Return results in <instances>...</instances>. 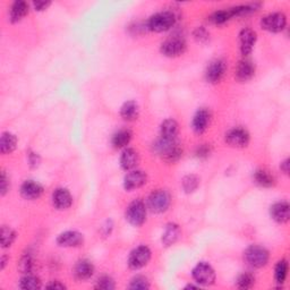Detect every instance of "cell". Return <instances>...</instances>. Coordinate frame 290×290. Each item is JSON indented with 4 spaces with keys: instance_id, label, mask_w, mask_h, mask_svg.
Segmentation results:
<instances>
[{
    "instance_id": "7402d4cb",
    "label": "cell",
    "mask_w": 290,
    "mask_h": 290,
    "mask_svg": "<svg viewBox=\"0 0 290 290\" xmlns=\"http://www.w3.org/2000/svg\"><path fill=\"white\" fill-rule=\"evenodd\" d=\"M27 14L28 4L26 2H23V0H17V2H15L12 5L11 11H9V19H11L12 23H18L21 22Z\"/></svg>"
},
{
    "instance_id": "9a60e30c",
    "label": "cell",
    "mask_w": 290,
    "mask_h": 290,
    "mask_svg": "<svg viewBox=\"0 0 290 290\" xmlns=\"http://www.w3.org/2000/svg\"><path fill=\"white\" fill-rule=\"evenodd\" d=\"M147 177L142 170H131L124 178V188L126 190H134L146 184Z\"/></svg>"
},
{
    "instance_id": "74e56055",
    "label": "cell",
    "mask_w": 290,
    "mask_h": 290,
    "mask_svg": "<svg viewBox=\"0 0 290 290\" xmlns=\"http://www.w3.org/2000/svg\"><path fill=\"white\" fill-rule=\"evenodd\" d=\"M27 160H28V165H29V167H31V168H37V167H39V165H40V162H41L40 155L36 153V152H33V151L28 152Z\"/></svg>"
},
{
    "instance_id": "484cf974",
    "label": "cell",
    "mask_w": 290,
    "mask_h": 290,
    "mask_svg": "<svg viewBox=\"0 0 290 290\" xmlns=\"http://www.w3.org/2000/svg\"><path fill=\"white\" fill-rule=\"evenodd\" d=\"M178 122L175 119H166L160 126V135L164 139L175 140L178 135Z\"/></svg>"
},
{
    "instance_id": "ac0fdd59",
    "label": "cell",
    "mask_w": 290,
    "mask_h": 290,
    "mask_svg": "<svg viewBox=\"0 0 290 290\" xmlns=\"http://www.w3.org/2000/svg\"><path fill=\"white\" fill-rule=\"evenodd\" d=\"M52 204L57 210H67L73 204V198L70 190L66 188H57L52 193Z\"/></svg>"
},
{
    "instance_id": "e0dca14e",
    "label": "cell",
    "mask_w": 290,
    "mask_h": 290,
    "mask_svg": "<svg viewBox=\"0 0 290 290\" xmlns=\"http://www.w3.org/2000/svg\"><path fill=\"white\" fill-rule=\"evenodd\" d=\"M255 71H256V68H255L253 61L248 60V59H244V60H240L237 67H236L235 77L238 82H248L254 77Z\"/></svg>"
},
{
    "instance_id": "d590c367",
    "label": "cell",
    "mask_w": 290,
    "mask_h": 290,
    "mask_svg": "<svg viewBox=\"0 0 290 290\" xmlns=\"http://www.w3.org/2000/svg\"><path fill=\"white\" fill-rule=\"evenodd\" d=\"M150 288V282L143 276H136L131 280L130 289L133 290H146Z\"/></svg>"
},
{
    "instance_id": "ee69618b",
    "label": "cell",
    "mask_w": 290,
    "mask_h": 290,
    "mask_svg": "<svg viewBox=\"0 0 290 290\" xmlns=\"http://www.w3.org/2000/svg\"><path fill=\"white\" fill-rule=\"evenodd\" d=\"M289 159H286L284 161H282L281 164H280V169H281V171L283 174H286L288 175L289 174Z\"/></svg>"
},
{
    "instance_id": "ffe728a7",
    "label": "cell",
    "mask_w": 290,
    "mask_h": 290,
    "mask_svg": "<svg viewBox=\"0 0 290 290\" xmlns=\"http://www.w3.org/2000/svg\"><path fill=\"white\" fill-rule=\"evenodd\" d=\"M43 194V187L41 184L34 180H25L21 186V195L25 200H38Z\"/></svg>"
},
{
    "instance_id": "4316f807",
    "label": "cell",
    "mask_w": 290,
    "mask_h": 290,
    "mask_svg": "<svg viewBox=\"0 0 290 290\" xmlns=\"http://www.w3.org/2000/svg\"><path fill=\"white\" fill-rule=\"evenodd\" d=\"M179 236H180V228L178 225L176 223L167 224L165 233L162 235V244L167 247L171 246V245H174L177 242Z\"/></svg>"
},
{
    "instance_id": "d6986e66",
    "label": "cell",
    "mask_w": 290,
    "mask_h": 290,
    "mask_svg": "<svg viewBox=\"0 0 290 290\" xmlns=\"http://www.w3.org/2000/svg\"><path fill=\"white\" fill-rule=\"evenodd\" d=\"M119 162L122 170H134L140 162L139 153H137L134 149H132V147H126V149H124V151L121 152Z\"/></svg>"
},
{
    "instance_id": "f35d334b",
    "label": "cell",
    "mask_w": 290,
    "mask_h": 290,
    "mask_svg": "<svg viewBox=\"0 0 290 290\" xmlns=\"http://www.w3.org/2000/svg\"><path fill=\"white\" fill-rule=\"evenodd\" d=\"M9 190V178L7 177L6 173L3 171L2 173V183H0V194L2 196H5Z\"/></svg>"
},
{
    "instance_id": "f1b7e54d",
    "label": "cell",
    "mask_w": 290,
    "mask_h": 290,
    "mask_svg": "<svg viewBox=\"0 0 290 290\" xmlns=\"http://www.w3.org/2000/svg\"><path fill=\"white\" fill-rule=\"evenodd\" d=\"M233 17H234V14H233L232 8L221 9V11H217L211 15L210 21L213 24H215V25H222V24L227 23L229 19H232Z\"/></svg>"
},
{
    "instance_id": "4fadbf2b",
    "label": "cell",
    "mask_w": 290,
    "mask_h": 290,
    "mask_svg": "<svg viewBox=\"0 0 290 290\" xmlns=\"http://www.w3.org/2000/svg\"><path fill=\"white\" fill-rule=\"evenodd\" d=\"M257 36L256 32L253 31L252 28H243L239 33V43H240V52L243 56H248L253 51L256 43Z\"/></svg>"
},
{
    "instance_id": "836d02e7",
    "label": "cell",
    "mask_w": 290,
    "mask_h": 290,
    "mask_svg": "<svg viewBox=\"0 0 290 290\" xmlns=\"http://www.w3.org/2000/svg\"><path fill=\"white\" fill-rule=\"evenodd\" d=\"M34 268V261L31 255H23L18 262V270L24 274H29Z\"/></svg>"
},
{
    "instance_id": "9c48e42d",
    "label": "cell",
    "mask_w": 290,
    "mask_h": 290,
    "mask_svg": "<svg viewBox=\"0 0 290 290\" xmlns=\"http://www.w3.org/2000/svg\"><path fill=\"white\" fill-rule=\"evenodd\" d=\"M287 26V17L283 13H271L261 19V27L271 33H279Z\"/></svg>"
},
{
    "instance_id": "5bb4252c",
    "label": "cell",
    "mask_w": 290,
    "mask_h": 290,
    "mask_svg": "<svg viewBox=\"0 0 290 290\" xmlns=\"http://www.w3.org/2000/svg\"><path fill=\"white\" fill-rule=\"evenodd\" d=\"M211 111L206 108H201L193 117V121H191V127L195 133L198 134H203V133L209 128V126L211 124Z\"/></svg>"
},
{
    "instance_id": "8992f818",
    "label": "cell",
    "mask_w": 290,
    "mask_h": 290,
    "mask_svg": "<svg viewBox=\"0 0 290 290\" xmlns=\"http://www.w3.org/2000/svg\"><path fill=\"white\" fill-rule=\"evenodd\" d=\"M171 203L170 194L167 190L158 189L151 193L147 199V208L153 213H164L169 209Z\"/></svg>"
},
{
    "instance_id": "cb8c5ba5",
    "label": "cell",
    "mask_w": 290,
    "mask_h": 290,
    "mask_svg": "<svg viewBox=\"0 0 290 290\" xmlns=\"http://www.w3.org/2000/svg\"><path fill=\"white\" fill-rule=\"evenodd\" d=\"M17 146V137L9 132H5L0 137V152L3 154H9L15 151Z\"/></svg>"
},
{
    "instance_id": "8d00e7d4",
    "label": "cell",
    "mask_w": 290,
    "mask_h": 290,
    "mask_svg": "<svg viewBox=\"0 0 290 290\" xmlns=\"http://www.w3.org/2000/svg\"><path fill=\"white\" fill-rule=\"evenodd\" d=\"M115 287H116L115 281L109 276H102L101 278L98 279L95 284V288L101 290H112L115 289Z\"/></svg>"
},
{
    "instance_id": "8fae6325",
    "label": "cell",
    "mask_w": 290,
    "mask_h": 290,
    "mask_svg": "<svg viewBox=\"0 0 290 290\" xmlns=\"http://www.w3.org/2000/svg\"><path fill=\"white\" fill-rule=\"evenodd\" d=\"M225 72H227V63L223 59H215V60L211 61L210 65L206 68L205 72V78L209 83H219L222 80Z\"/></svg>"
},
{
    "instance_id": "d4e9b609",
    "label": "cell",
    "mask_w": 290,
    "mask_h": 290,
    "mask_svg": "<svg viewBox=\"0 0 290 290\" xmlns=\"http://www.w3.org/2000/svg\"><path fill=\"white\" fill-rule=\"evenodd\" d=\"M132 132L130 130H120L112 135L111 144L115 149H126L132 141Z\"/></svg>"
},
{
    "instance_id": "f6af8a7d",
    "label": "cell",
    "mask_w": 290,
    "mask_h": 290,
    "mask_svg": "<svg viewBox=\"0 0 290 290\" xmlns=\"http://www.w3.org/2000/svg\"><path fill=\"white\" fill-rule=\"evenodd\" d=\"M8 261H9V257L7 256V255H3V256L0 257V269L4 270L5 267H6V264H7Z\"/></svg>"
},
{
    "instance_id": "44dd1931",
    "label": "cell",
    "mask_w": 290,
    "mask_h": 290,
    "mask_svg": "<svg viewBox=\"0 0 290 290\" xmlns=\"http://www.w3.org/2000/svg\"><path fill=\"white\" fill-rule=\"evenodd\" d=\"M74 276L80 281H85L94 274V265L88 260H80L74 267Z\"/></svg>"
},
{
    "instance_id": "b9f144b4",
    "label": "cell",
    "mask_w": 290,
    "mask_h": 290,
    "mask_svg": "<svg viewBox=\"0 0 290 290\" xmlns=\"http://www.w3.org/2000/svg\"><path fill=\"white\" fill-rule=\"evenodd\" d=\"M51 3L50 2H44V0H39V2H34L33 3V7L36 11L38 12H42L44 9H47L49 6H50Z\"/></svg>"
},
{
    "instance_id": "7c38bea8",
    "label": "cell",
    "mask_w": 290,
    "mask_h": 290,
    "mask_svg": "<svg viewBox=\"0 0 290 290\" xmlns=\"http://www.w3.org/2000/svg\"><path fill=\"white\" fill-rule=\"evenodd\" d=\"M56 242L61 247H80L84 243V236L75 230H67L58 236Z\"/></svg>"
},
{
    "instance_id": "52a82bcc",
    "label": "cell",
    "mask_w": 290,
    "mask_h": 290,
    "mask_svg": "<svg viewBox=\"0 0 290 290\" xmlns=\"http://www.w3.org/2000/svg\"><path fill=\"white\" fill-rule=\"evenodd\" d=\"M151 256V249L145 245H141V246L132 250L127 263L132 270H140L149 264Z\"/></svg>"
},
{
    "instance_id": "ba28073f",
    "label": "cell",
    "mask_w": 290,
    "mask_h": 290,
    "mask_svg": "<svg viewBox=\"0 0 290 290\" xmlns=\"http://www.w3.org/2000/svg\"><path fill=\"white\" fill-rule=\"evenodd\" d=\"M186 48H187V44L183 38L174 37L161 43L160 51L166 57L175 58L183 55L186 51Z\"/></svg>"
},
{
    "instance_id": "277c9868",
    "label": "cell",
    "mask_w": 290,
    "mask_h": 290,
    "mask_svg": "<svg viewBox=\"0 0 290 290\" xmlns=\"http://www.w3.org/2000/svg\"><path fill=\"white\" fill-rule=\"evenodd\" d=\"M191 277L199 286L208 287L215 282L214 269L206 262H199L191 270Z\"/></svg>"
},
{
    "instance_id": "d6a6232c",
    "label": "cell",
    "mask_w": 290,
    "mask_h": 290,
    "mask_svg": "<svg viewBox=\"0 0 290 290\" xmlns=\"http://www.w3.org/2000/svg\"><path fill=\"white\" fill-rule=\"evenodd\" d=\"M0 239H2L3 248L11 247L13 243L15 242V239H16V233H15L11 227L4 225L2 228V236H0Z\"/></svg>"
},
{
    "instance_id": "5b68a950",
    "label": "cell",
    "mask_w": 290,
    "mask_h": 290,
    "mask_svg": "<svg viewBox=\"0 0 290 290\" xmlns=\"http://www.w3.org/2000/svg\"><path fill=\"white\" fill-rule=\"evenodd\" d=\"M146 205L142 200H135L127 206L126 209V220L132 225L140 227L146 220Z\"/></svg>"
},
{
    "instance_id": "3957f363",
    "label": "cell",
    "mask_w": 290,
    "mask_h": 290,
    "mask_svg": "<svg viewBox=\"0 0 290 290\" xmlns=\"http://www.w3.org/2000/svg\"><path fill=\"white\" fill-rule=\"evenodd\" d=\"M244 259L248 265L255 269H261L268 264L270 254L267 248L260 245H250L244 253Z\"/></svg>"
},
{
    "instance_id": "e575fe53",
    "label": "cell",
    "mask_w": 290,
    "mask_h": 290,
    "mask_svg": "<svg viewBox=\"0 0 290 290\" xmlns=\"http://www.w3.org/2000/svg\"><path fill=\"white\" fill-rule=\"evenodd\" d=\"M236 283L239 289H250L255 284V277L252 273L245 272L240 274Z\"/></svg>"
},
{
    "instance_id": "2e32d148",
    "label": "cell",
    "mask_w": 290,
    "mask_h": 290,
    "mask_svg": "<svg viewBox=\"0 0 290 290\" xmlns=\"http://www.w3.org/2000/svg\"><path fill=\"white\" fill-rule=\"evenodd\" d=\"M270 215L278 223H287L290 218V206L286 201H280L271 205Z\"/></svg>"
},
{
    "instance_id": "f546056e",
    "label": "cell",
    "mask_w": 290,
    "mask_h": 290,
    "mask_svg": "<svg viewBox=\"0 0 290 290\" xmlns=\"http://www.w3.org/2000/svg\"><path fill=\"white\" fill-rule=\"evenodd\" d=\"M41 280L31 273L25 274L19 281V288L24 290H38L41 288Z\"/></svg>"
},
{
    "instance_id": "6da1fadb",
    "label": "cell",
    "mask_w": 290,
    "mask_h": 290,
    "mask_svg": "<svg viewBox=\"0 0 290 290\" xmlns=\"http://www.w3.org/2000/svg\"><path fill=\"white\" fill-rule=\"evenodd\" d=\"M152 147H153V152L155 154L160 155L162 159L169 162V164H174V162L178 161L181 154H183V150L179 146L177 139L169 140L160 137L159 140L154 142Z\"/></svg>"
},
{
    "instance_id": "30bf717a",
    "label": "cell",
    "mask_w": 290,
    "mask_h": 290,
    "mask_svg": "<svg viewBox=\"0 0 290 290\" xmlns=\"http://www.w3.org/2000/svg\"><path fill=\"white\" fill-rule=\"evenodd\" d=\"M224 141L229 146L232 147H246L249 144L250 136L249 133L242 128V127H235V128L229 130L224 135Z\"/></svg>"
},
{
    "instance_id": "7a4b0ae2",
    "label": "cell",
    "mask_w": 290,
    "mask_h": 290,
    "mask_svg": "<svg viewBox=\"0 0 290 290\" xmlns=\"http://www.w3.org/2000/svg\"><path fill=\"white\" fill-rule=\"evenodd\" d=\"M175 23H176L175 14L173 12L165 11L152 15L146 23V27L152 32L160 33L168 31V29H170L175 25Z\"/></svg>"
},
{
    "instance_id": "83f0119b",
    "label": "cell",
    "mask_w": 290,
    "mask_h": 290,
    "mask_svg": "<svg viewBox=\"0 0 290 290\" xmlns=\"http://www.w3.org/2000/svg\"><path fill=\"white\" fill-rule=\"evenodd\" d=\"M254 181L261 187H272V186L276 185V178L274 176L269 173L268 170L264 169H259L254 173Z\"/></svg>"
},
{
    "instance_id": "603a6c76",
    "label": "cell",
    "mask_w": 290,
    "mask_h": 290,
    "mask_svg": "<svg viewBox=\"0 0 290 290\" xmlns=\"http://www.w3.org/2000/svg\"><path fill=\"white\" fill-rule=\"evenodd\" d=\"M140 107L135 101H127L120 108V116L124 120L134 121L139 118Z\"/></svg>"
},
{
    "instance_id": "60d3db41",
    "label": "cell",
    "mask_w": 290,
    "mask_h": 290,
    "mask_svg": "<svg viewBox=\"0 0 290 290\" xmlns=\"http://www.w3.org/2000/svg\"><path fill=\"white\" fill-rule=\"evenodd\" d=\"M210 152H211L210 146L208 144H203L199 146L198 151H196V155H198L199 158H208L210 155Z\"/></svg>"
},
{
    "instance_id": "bcb514c9",
    "label": "cell",
    "mask_w": 290,
    "mask_h": 290,
    "mask_svg": "<svg viewBox=\"0 0 290 290\" xmlns=\"http://www.w3.org/2000/svg\"><path fill=\"white\" fill-rule=\"evenodd\" d=\"M186 289H199L200 286L198 284V286H194V284H187V286L185 287Z\"/></svg>"
},
{
    "instance_id": "1f68e13d",
    "label": "cell",
    "mask_w": 290,
    "mask_h": 290,
    "mask_svg": "<svg viewBox=\"0 0 290 290\" xmlns=\"http://www.w3.org/2000/svg\"><path fill=\"white\" fill-rule=\"evenodd\" d=\"M183 189L186 194H190L198 189L200 185V178L196 175H187L183 178Z\"/></svg>"
},
{
    "instance_id": "ab89813d",
    "label": "cell",
    "mask_w": 290,
    "mask_h": 290,
    "mask_svg": "<svg viewBox=\"0 0 290 290\" xmlns=\"http://www.w3.org/2000/svg\"><path fill=\"white\" fill-rule=\"evenodd\" d=\"M194 37L196 40H199V41H205V40H208V38H209V33L208 31L204 27H198L195 29V32H194Z\"/></svg>"
},
{
    "instance_id": "4dcf8cb0",
    "label": "cell",
    "mask_w": 290,
    "mask_h": 290,
    "mask_svg": "<svg viewBox=\"0 0 290 290\" xmlns=\"http://www.w3.org/2000/svg\"><path fill=\"white\" fill-rule=\"evenodd\" d=\"M288 262L287 260H281V261H279L276 265V269H274V278H276V282L278 284H281L284 283L288 276Z\"/></svg>"
},
{
    "instance_id": "7bdbcfd3",
    "label": "cell",
    "mask_w": 290,
    "mask_h": 290,
    "mask_svg": "<svg viewBox=\"0 0 290 290\" xmlns=\"http://www.w3.org/2000/svg\"><path fill=\"white\" fill-rule=\"evenodd\" d=\"M48 289H51V290H63V289H66V286L65 284H62L61 282H59V281H52L50 282L47 286Z\"/></svg>"
}]
</instances>
